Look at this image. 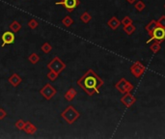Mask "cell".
<instances>
[{
  "label": "cell",
  "mask_w": 165,
  "mask_h": 139,
  "mask_svg": "<svg viewBox=\"0 0 165 139\" xmlns=\"http://www.w3.org/2000/svg\"><path fill=\"white\" fill-rule=\"evenodd\" d=\"M76 83L90 97L96 94H100V90L103 86V80L92 69L88 70Z\"/></svg>",
  "instance_id": "6da1fadb"
},
{
  "label": "cell",
  "mask_w": 165,
  "mask_h": 139,
  "mask_svg": "<svg viewBox=\"0 0 165 139\" xmlns=\"http://www.w3.org/2000/svg\"><path fill=\"white\" fill-rule=\"evenodd\" d=\"M61 117L67 124L73 125L80 117V113L75 109L74 105H69L61 112Z\"/></svg>",
  "instance_id": "7a4b0ae2"
},
{
  "label": "cell",
  "mask_w": 165,
  "mask_h": 139,
  "mask_svg": "<svg viewBox=\"0 0 165 139\" xmlns=\"http://www.w3.org/2000/svg\"><path fill=\"white\" fill-rule=\"evenodd\" d=\"M47 69L49 71H53L54 73L60 74L66 69V64L58 56H55L47 64Z\"/></svg>",
  "instance_id": "3957f363"
},
{
  "label": "cell",
  "mask_w": 165,
  "mask_h": 139,
  "mask_svg": "<svg viewBox=\"0 0 165 139\" xmlns=\"http://www.w3.org/2000/svg\"><path fill=\"white\" fill-rule=\"evenodd\" d=\"M164 41H165V28L161 27V26H158V27L153 31L152 35L150 36V39L146 43H150L151 42H158L161 43Z\"/></svg>",
  "instance_id": "277c9868"
},
{
  "label": "cell",
  "mask_w": 165,
  "mask_h": 139,
  "mask_svg": "<svg viewBox=\"0 0 165 139\" xmlns=\"http://www.w3.org/2000/svg\"><path fill=\"white\" fill-rule=\"evenodd\" d=\"M115 88L117 89V91H119L121 94H126V93H129L132 92L134 88V86L132 85V83L128 81L126 78H121V79L115 84Z\"/></svg>",
  "instance_id": "5b68a950"
},
{
  "label": "cell",
  "mask_w": 165,
  "mask_h": 139,
  "mask_svg": "<svg viewBox=\"0 0 165 139\" xmlns=\"http://www.w3.org/2000/svg\"><path fill=\"white\" fill-rule=\"evenodd\" d=\"M40 94L42 98H45L47 101H49L57 94V90L54 88V86H52L50 83H46L41 88Z\"/></svg>",
  "instance_id": "8992f818"
},
{
  "label": "cell",
  "mask_w": 165,
  "mask_h": 139,
  "mask_svg": "<svg viewBox=\"0 0 165 139\" xmlns=\"http://www.w3.org/2000/svg\"><path fill=\"white\" fill-rule=\"evenodd\" d=\"M129 71H130V74H132L135 78H138L139 79V78H141L142 75L144 74L146 71V67L142 62H140V61H136V62H134L130 66Z\"/></svg>",
  "instance_id": "52a82bcc"
},
{
  "label": "cell",
  "mask_w": 165,
  "mask_h": 139,
  "mask_svg": "<svg viewBox=\"0 0 165 139\" xmlns=\"http://www.w3.org/2000/svg\"><path fill=\"white\" fill-rule=\"evenodd\" d=\"M55 4L63 6L67 12L73 13L80 5V0H61V1H58Z\"/></svg>",
  "instance_id": "ba28073f"
},
{
  "label": "cell",
  "mask_w": 165,
  "mask_h": 139,
  "mask_svg": "<svg viewBox=\"0 0 165 139\" xmlns=\"http://www.w3.org/2000/svg\"><path fill=\"white\" fill-rule=\"evenodd\" d=\"M1 47H4L5 46H9V45H13L16 41V37H15V33L13 31H5L2 35H1Z\"/></svg>",
  "instance_id": "9c48e42d"
},
{
  "label": "cell",
  "mask_w": 165,
  "mask_h": 139,
  "mask_svg": "<svg viewBox=\"0 0 165 139\" xmlns=\"http://www.w3.org/2000/svg\"><path fill=\"white\" fill-rule=\"evenodd\" d=\"M136 101H137L136 98L134 97L132 94H130V92L123 94V97L120 99V101L122 102V104H123L124 106H126L127 108L132 107L133 104L136 102Z\"/></svg>",
  "instance_id": "30bf717a"
},
{
  "label": "cell",
  "mask_w": 165,
  "mask_h": 139,
  "mask_svg": "<svg viewBox=\"0 0 165 139\" xmlns=\"http://www.w3.org/2000/svg\"><path fill=\"white\" fill-rule=\"evenodd\" d=\"M37 130H38V128H37V127L35 126L33 123H31L30 121H28V122H25V125H24V128H23V132H25V133H27V134H35L37 132Z\"/></svg>",
  "instance_id": "8fae6325"
},
{
  "label": "cell",
  "mask_w": 165,
  "mask_h": 139,
  "mask_svg": "<svg viewBox=\"0 0 165 139\" xmlns=\"http://www.w3.org/2000/svg\"><path fill=\"white\" fill-rule=\"evenodd\" d=\"M8 81L12 86L14 87H17L21 82H22V78L20 77V74H13L10 77L8 78Z\"/></svg>",
  "instance_id": "7c38bea8"
},
{
  "label": "cell",
  "mask_w": 165,
  "mask_h": 139,
  "mask_svg": "<svg viewBox=\"0 0 165 139\" xmlns=\"http://www.w3.org/2000/svg\"><path fill=\"white\" fill-rule=\"evenodd\" d=\"M77 95V92L74 88H73V87H71V88H69L66 93L64 94V98L67 101H72Z\"/></svg>",
  "instance_id": "4fadbf2b"
},
{
  "label": "cell",
  "mask_w": 165,
  "mask_h": 139,
  "mask_svg": "<svg viewBox=\"0 0 165 139\" xmlns=\"http://www.w3.org/2000/svg\"><path fill=\"white\" fill-rule=\"evenodd\" d=\"M121 20H119L116 16H112L111 19L107 21L108 27L112 30H117L119 28V26L121 25Z\"/></svg>",
  "instance_id": "5bb4252c"
},
{
  "label": "cell",
  "mask_w": 165,
  "mask_h": 139,
  "mask_svg": "<svg viewBox=\"0 0 165 139\" xmlns=\"http://www.w3.org/2000/svg\"><path fill=\"white\" fill-rule=\"evenodd\" d=\"M158 21L156 20H152L149 23H148L146 26H145V30L147 31V33H148V35L149 36H151L152 35V33H153V31L158 27Z\"/></svg>",
  "instance_id": "9a60e30c"
},
{
  "label": "cell",
  "mask_w": 165,
  "mask_h": 139,
  "mask_svg": "<svg viewBox=\"0 0 165 139\" xmlns=\"http://www.w3.org/2000/svg\"><path fill=\"white\" fill-rule=\"evenodd\" d=\"M136 30V27L133 23L129 24V25H127V26H124L123 27V31L127 35V36H130V35H132Z\"/></svg>",
  "instance_id": "2e32d148"
},
{
  "label": "cell",
  "mask_w": 165,
  "mask_h": 139,
  "mask_svg": "<svg viewBox=\"0 0 165 139\" xmlns=\"http://www.w3.org/2000/svg\"><path fill=\"white\" fill-rule=\"evenodd\" d=\"M9 28H10V30L13 31L14 33H17L21 29V24L17 20H14L10 25H9Z\"/></svg>",
  "instance_id": "e0dca14e"
},
{
  "label": "cell",
  "mask_w": 165,
  "mask_h": 139,
  "mask_svg": "<svg viewBox=\"0 0 165 139\" xmlns=\"http://www.w3.org/2000/svg\"><path fill=\"white\" fill-rule=\"evenodd\" d=\"M150 50L153 52L154 54H158V52L161 50V46H160V43H158V42H154L151 47H150Z\"/></svg>",
  "instance_id": "ac0fdd59"
},
{
  "label": "cell",
  "mask_w": 165,
  "mask_h": 139,
  "mask_svg": "<svg viewBox=\"0 0 165 139\" xmlns=\"http://www.w3.org/2000/svg\"><path fill=\"white\" fill-rule=\"evenodd\" d=\"M80 20L83 22V23H89L91 20H92V16L90 13L88 12H84L81 14L80 16Z\"/></svg>",
  "instance_id": "d6986e66"
},
{
  "label": "cell",
  "mask_w": 165,
  "mask_h": 139,
  "mask_svg": "<svg viewBox=\"0 0 165 139\" xmlns=\"http://www.w3.org/2000/svg\"><path fill=\"white\" fill-rule=\"evenodd\" d=\"M134 8L138 12H142L146 9V4L143 0H137V1L134 3Z\"/></svg>",
  "instance_id": "ffe728a7"
},
{
  "label": "cell",
  "mask_w": 165,
  "mask_h": 139,
  "mask_svg": "<svg viewBox=\"0 0 165 139\" xmlns=\"http://www.w3.org/2000/svg\"><path fill=\"white\" fill-rule=\"evenodd\" d=\"M28 61L33 64V65H36L37 63H39V61H40V56L36 53V52H33V53H31L28 57Z\"/></svg>",
  "instance_id": "44dd1931"
},
{
  "label": "cell",
  "mask_w": 165,
  "mask_h": 139,
  "mask_svg": "<svg viewBox=\"0 0 165 139\" xmlns=\"http://www.w3.org/2000/svg\"><path fill=\"white\" fill-rule=\"evenodd\" d=\"M61 22H62V24L65 27H69V26H72L74 24V20L72 19L71 16H66Z\"/></svg>",
  "instance_id": "7402d4cb"
},
{
  "label": "cell",
  "mask_w": 165,
  "mask_h": 139,
  "mask_svg": "<svg viewBox=\"0 0 165 139\" xmlns=\"http://www.w3.org/2000/svg\"><path fill=\"white\" fill-rule=\"evenodd\" d=\"M41 50H42L45 54H48L49 52L52 50V46L50 45L49 43L46 42V43H43L42 45V47H41Z\"/></svg>",
  "instance_id": "603a6c76"
},
{
  "label": "cell",
  "mask_w": 165,
  "mask_h": 139,
  "mask_svg": "<svg viewBox=\"0 0 165 139\" xmlns=\"http://www.w3.org/2000/svg\"><path fill=\"white\" fill-rule=\"evenodd\" d=\"M58 74H56V73H54L53 71H49L48 73H47V77L48 78V79L51 81V82H54L57 78H58Z\"/></svg>",
  "instance_id": "cb8c5ba5"
},
{
  "label": "cell",
  "mask_w": 165,
  "mask_h": 139,
  "mask_svg": "<svg viewBox=\"0 0 165 139\" xmlns=\"http://www.w3.org/2000/svg\"><path fill=\"white\" fill-rule=\"evenodd\" d=\"M27 26H28V27H29L30 29L34 30V29L38 28V26H39V22H38L36 20H35V19H32V20H30L28 21Z\"/></svg>",
  "instance_id": "d4e9b609"
},
{
  "label": "cell",
  "mask_w": 165,
  "mask_h": 139,
  "mask_svg": "<svg viewBox=\"0 0 165 139\" xmlns=\"http://www.w3.org/2000/svg\"><path fill=\"white\" fill-rule=\"evenodd\" d=\"M121 23L123 24L124 26H127V25H129V24L133 23V20H132V19L130 16H124V19L121 20Z\"/></svg>",
  "instance_id": "484cf974"
},
{
  "label": "cell",
  "mask_w": 165,
  "mask_h": 139,
  "mask_svg": "<svg viewBox=\"0 0 165 139\" xmlns=\"http://www.w3.org/2000/svg\"><path fill=\"white\" fill-rule=\"evenodd\" d=\"M24 125H25V122L21 119H19L17 120L16 123H15V127L17 128V129H20V130H23V128H24Z\"/></svg>",
  "instance_id": "4316f807"
},
{
  "label": "cell",
  "mask_w": 165,
  "mask_h": 139,
  "mask_svg": "<svg viewBox=\"0 0 165 139\" xmlns=\"http://www.w3.org/2000/svg\"><path fill=\"white\" fill-rule=\"evenodd\" d=\"M158 25L165 28V16H164V15L161 16L159 17V19L158 20Z\"/></svg>",
  "instance_id": "83f0119b"
},
{
  "label": "cell",
  "mask_w": 165,
  "mask_h": 139,
  "mask_svg": "<svg viewBox=\"0 0 165 139\" xmlns=\"http://www.w3.org/2000/svg\"><path fill=\"white\" fill-rule=\"evenodd\" d=\"M6 116H7V112L5 111V109L0 107V121L4 120L6 118Z\"/></svg>",
  "instance_id": "f1b7e54d"
},
{
  "label": "cell",
  "mask_w": 165,
  "mask_h": 139,
  "mask_svg": "<svg viewBox=\"0 0 165 139\" xmlns=\"http://www.w3.org/2000/svg\"><path fill=\"white\" fill-rule=\"evenodd\" d=\"M126 1H127L128 4H134V3L137 1V0H126Z\"/></svg>",
  "instance_id": "f546056e"
},
{
  "label": "cell",
  "mask_w": 165,
  "mask_h": 139,
  "mask_svg": "<svg viewBox=\"0 0 165 139\" xmlns=\"http://www.w3.org/2000/svg\"><path fill=\"white\" fill-rule=\"evenodd\" d=\"M163 7H164V9H165V4H164V6H163Z\"/></svg>",
  "instance_id": "4dcf8cb0"
}]
</instances>
